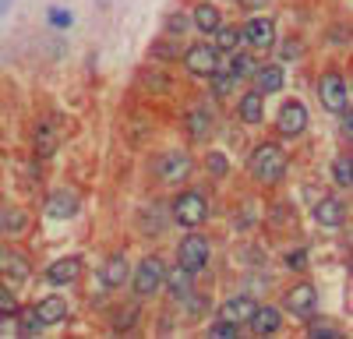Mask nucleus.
I'll return each mask as SVG.
<instances>
[{"mask_svg": "<svg viewBox=\"0 0 353 339\" xmlns=\"http://www.w3.org/2000/svg\"><path fill=\"white\" fill-rule=\"evenodd\" d=\"M286 152L279 145H272V141H265V145H258L248 159V170H251V177L261 181V184H276L286 177Z\"/></svg>", "mask_w": 353, "mask_h": 339, "instance_id": "nucleus-1", "label": "nucleus"}, {"mask_svg": "<svg viewBox=\"0 0 353 339\" xmlns=\"http://www.w3.org/2000/svg\"><path fill=\"white\" fill-rule=\"evenodd\" d=\"M205 216H209V205H205V198H201L198 191L176 194V202H173V219H176V226H184V230H198V226L205 223Z\"/></svg>", "mask_w": 353, "mask_h": 339, "instance_id": "nucleus-2", "label": "nucleus"}, {"mask_svg": "<svg viewBox=\"0 0 353 339\" xmlns=\"http://www.w3.org/2000/svg\"><path fill=\"white\" fill-rule=\"evenodd\" d=\"M176 258H181V269H188L191 276L205 269V262H209V240H205L201 234H191L181 240V247H176Z\"/></svg>", "mask_w": 353, "mask_h": 339, "instance_id": "nucleus-3", "label": "nucleus"}, {"mask_svg": "<svg viewBox=\"0 0 353 339\" xmlns=\"http://www.w3.org/2000/svg\"><path fill=\"white\" fill-rule=\"evenodd\" d=\"M184 64H188V71H191V74H198V78L216 74V71H219V50H216V43L191 46V50L184 53Z\"/></svg>", "mask_w": 353, "mask_h": 339, "instance_id": "nucleus-4", "label": "nucleus"}, {"mask_svg": "<svg viewBox=\"0 0 353 339\" xmlns=\"http://www.w3.org/2000/svg\"><path fill=\"white\" fill-rule=\"evenodd\" d=\"M318 99L325 103V110H332V113L350 110V92H346V81H343L339 74H325V78L318 81Z\"/></svg>", "mask_w": 353, "mask_h": 339, "instance_id": "nucleus-5", "label": "nucleus"}, {"mask_svg": "<svg viewBox=\"0 0 353 339\" xmlns=\"http://www.w3.org/2000/svg\"><path fill=\"white\" fill-rule=\"evenodd\" d=\"M163 262L159 258H145L138 269H134V294L138 297H152L159 287H163Z\"/></svg>", "mask_w": 353, "mask_h": 339, "instance_id": "nucleus-6", "label": "nucleus"}, {"mask_svg": "<svg viewBox=\"0 0 353 339\" xmlns=\"http://www.w3.org/2000/svg\"><path fill=\"white\" fill-rule=\"evenodd\" d=\"M279 134H286V138H297L304 127H307V106L301 103V99H290V103H283V110H279Z\"/></svg>", "mask_w": 353, "mask_h": 339, "instance_id": "nucleus-7", "label": "nucleus"}, {"mask_svg": "<svg viewBox=\"0 0 353 339\" xmlns=\"http://www.w3.org/2000/svg\"><path fill=\"white\" fill-rule=\"evenodd\" d=\"M286 307H290L297 318H311V315H318V290L311 287V282H297V287L286 294Z\"/></svg>", "mask_w": 353, "mask_h": 339, "instance_id": "nucleus-8", "label": "nucleus"}, {"mask_svg": "<svg viewBox=\"0 0 353 339\" xmlns=\"http://www.w3.org/2000/svg\"><path fill=\"white\" fill-rule=\"evenodd\" d=\"M241 39H248L258 53L272 50V43H276V21H272V18H251V21L244 25Z\"/></svg>", "mask_w": 353, "mask_h": 339, "instance_id": "nucleus-9", "label": "nucleus"}, {"mask_svg": "<svg viewBox=\"0 0 353 339\" xmlns=\"http://www.w3.org/2000/svg\"><path fill=\"white\" fill-rule=\"evenodd\" d=\"M81 269H85V262L78 258V254H68V258L53 262L46 269V282H53V287H68V282H74L81 276Z\"/></svg>", "mask_w": 353, "mask_h": 339, "instance_id": "nucleus-10", "label": "nucleus"}, {"mask_svg": "<svg viewBox=\"0 0 353 339\" xmlns=\"http://www.w3.org/2000/svg\"><path fill=\"white\" fill-rule=\"evenodd\" d=\"M314 223L329 226V230H336V226H343V202H339L336 194H325V198H318V205H314Z\"/></svg>", "mask_w": 353, "mask_h": 339, "instance_id": "nucleus-11", "label": "nucleus"}, {"mask_svg": "<svg viewBox=\"0 0 353 339\" xmlns=\"http://www.w3.org/2000/svg\"><path fill=\"white\" fill-rule=\"evenodd\" d=\"M188 174H191L188 152H166V156L159 159V177H163V181H184Z\"/></svg>", "mask_w": 353, "mask_h": 339, "instance_id": "nucleus-12", "label": "nucleus"}, {"mask_svg": "<svg viewBox=\"0 0 353 339\" xmlns=\"http://www.w3.org/2000/svg\"><path fill=\"white\" fill-rule=\"evenodd\" d=\"M254 307H258V300H254V297H248V294L230 297V300L223 304V318H226V322H233V325H241V322H248V318L254 315Z\"/></svg>", "mask_w": 353, "mask_h": 339, "instance_id": "nucleus-13", "label": "nucleus"}, {"mask_svg": "<svg viewBox=\"0 0 353 339\" xmlns=\"http://www.w3.org/2000/svg\"><path fill=\"white\" fill-rule=\"evenodd\" d=\"M32 311H36L39 325H61V322L68 318V304H64L61 297H46V300H39Z\"/></svg>", "mask_w": 353, "mask_h": 339, "instance_id": "nucleus-14", "label": "nucleus"}, {"mask_svg": "<svg viewBox=\"0 0 353 339\" xmlns=\"http://www.w3.org/2000/svg\"><path fill=\"white\" fill-rule=\"evenodd\" d=\"M251 322V329L258 332V336H272V332H279V325H283V315H279V311L276 307H254V315L248 318Z\"/></svg>", "mask_w": 353, "mask_h": 339, "instance_id": "nucleus-15", "label": "nucleus"}, {"mask_svg": "<svg viewBox=\"0 0 353 339\" xmlns=\"http://www.w3.org/2000/svg\"><path fill=\"white\" fill-rule=\"evenodd\" d=\"M46 212H50L53 219H68V216H74V212H78V194H74V191H53Z\"/></svg>", "mask_w": 353, "mask_h": 339, "instance_id": "nucleus-16", "label": "nucleus"}, {"mask_svg": "<svg viewBox=\"0 0 353 339\" xmlns=\"http://www.w3.org/2000/svg\"><path fill=\"white\" fill-rule=\"evenodd\" d=\"M241 121L244 124H261V117H265V96L258 92V89H251L244 99H241Z\"/></svg>", "mask_w": 353, "mask_h": 339, "instance_id": "nucleus-17", "label": "nucleus"}, {"mask_svg": "<svg viewBox=\"0 0 353 339\" xmlns=\"http://www.w3.org/2000/svg\"><path fill=\"white\" fill-rule=\"evenodd\" d=\"M254 81H258V92L261 96L279 92L283 89V68H258L254 71Z\"/></svg>", "mask_w": 353, "mask_h": 339, "instance_id": "nucleus-18", "label": "nucleus"}, {"mask_svg": "<svg viewBox=\"0 0 353 339\" xmlns=\"http://www.w3.org/2000/svg\"><path fill=\"white\" fill-rule=\"evenodd\" d=\"M124 279H128V262H124V254H113L103 269V282L106 287H121Z\"/></svg>", "mask_w": 353, "mask_h": 339, "instance_id": "nucleus-19", "label": "nucleus"}, {"mask_svg": "<svg viewBox=\"0 0 353 339\" xmlns=\"http://www.w3.org/2000/svg\"><path fill=\"white\" fill-rule=\"evenodd\" d=\"M191 21H194V28H201V32H212L223 18H219V8H216V4H198Z\"/></svg>", "mask_w": 353, "mask_h": 339, "instance_id": "nucleus-20", "label": "nucleus"}, {"mask_svg": "<svg viewBox=\"0 0 353 339\" xmlns=\"http://www.w3.org/2000/svg\"><path fill=\"white\" fill-rule=\"evenodd\" d=\"M212 32H216V50H219V53L241 46V28H233V25H223V21H219Z\"/></svg>", "mask_w": 353, "mask_h": 339, "instance_id": "nucleus-21", "label": "nucleus"}, {"mask_svg": "<svg viewBox=\"0 0 353 339\" xmlns=\"http://www.w3.org/2000/svg\"><path fill=\"white\" fill-rule=\"evenodd\" d=\"M209 127H212L209 113H205V110H191V121H188L191 141H205V138H209Z\"/></svg>", "mask_w": 353, "mask_h": 339, "instance_id": "nucleus-22", "label": "nucleus"}, {"mask_svg": "<svg viewBox=\"0 0 353 339\" xmlns=\"http://www.w3.org/2000/svg\"><path fill=\"white\" fill-rule=\"evenodd\" d=\"M163 282L176 294V297H184L191 290V272L188 269H173V272H163Z\"/></svg>", "mask_w": 353, "mask_h": 339, "instance_id": "nucleus-23", "label": "nucleus"}, {"mask_svg": "<svg viewBox=\"0 0 353 339\" xmlns=\"http://www.w3.org/2000/svg\"><path fill=\"white\" fill-rule=\"evenodd\" d=\"M53 149H57V138H53V127H46V124H43V127L36 131V152H39V156H50Z\"/></svg>", "mask_w": 353, "mask_h": 339, "instance_id": "nucleus-24", "label": "nucleus"}, {"mask_svg": "<svg viewBox=\"0 0 353 339\" xmlns=\"http://www.w3.org/2000/svg\"><path fill=\"white\" fill-rule=\"evenodd\" d=\"M0 230L4 234H21L25 230V212H4L0 216Z\"/></svg>", "mask_w": 353, "mask_h": 339, "instance_id": "nucleus-25", "label": "nucleus"}, {"mask_svg": "<svg viewBox=\"0 0 353 339\" xmlns=\"http://www.w3.org/2000/svg\"><path fill=\"white\" fill-rule=\"evenodd\" d=\"M353 163H350V156L346 159H336V166H332V174H336V184L339 187H350L353 184V170H350Z\"/></svg>", "mask_w": 353, "mask_h": 339, "instance_id": "nucleus-26", "label": "nucleus"}, {"mask_svg": "<svg viewBox=\"0 0 353 339\" xmlns=\"http://www.w3.org/2000/svg\"><path fill=\"white\" fill-rule=\"evenodd\" d=\"M18 304H14V294L8 290V282H0V315H14Z\"/></svg>", "mask_w": 353, "mask_h": 339, "instance_id": "nucleus-27", "label": "nucleus"}, {"mask_svg": "<svg viewBox=\"0 0 353 339\" xmlns=\"http://www.w3.org/2000/svg\"><path fill=\"white\" fill-rule=\"evenodd\" d=\"M209 336H216V339H233V336H237V325H233V322H216L212 329H209Z\"/></svg>", "mask_w": 353, "mask_h": 339, "instance_id": "nucleus-28", "label": "nucleus"}, {"mask_svg": "<svg viewBox=\"0 0 353 339\" xmlns=\"http://www.w3.org/2000/svg\"><path fill=\"white\" fill-rule=\"evenodd\" d=\"M209 170H212V177H223L226 170H230L226 156H223V152H212V156H209Z\"/></svg>", "mask_w": 353, "mask_h": 339, "instance_id": "nucleus-29", "label": "nucleus"}, {"mask_svg": "<svg viewBox=\"0 0 353 339\" xmlns=\"http://www.w3.org/2000/svg\"><path fill=\"white\" fill-rule=\"evenodd\" d=\"M50 21H53V28H68V25H71V11L53 8V11H50Z\"/></svg>", "mask_w": 353, "mask_h": 339, "instance_id": "nucleus-30", "label": "nucleus"}, {"mask_svg": "<svg viewBox=\"0 0 353 339\" xmlns=\"http://www.w3.org/2000/svg\"><path fill=\"white\" fill-rule=\"evenodd\" d=\"M286 265H290V269H304V265H307V254H304V251L286 254Z\"/></svg>", "mask_w": 353, "mask_h": 339, "instance_id": "nucleus-31", "label": "nucleus"}, {"mask_svg": "<svg viewBox=\"0 0 353 339\" xmlns=\"http://www.w3.org/2000/svg\"><path fill=\"white\" fill-rule=\"evenodd\" d=\"M311 336H314V339H318V336H321V339H339V332H336L332 325H314Z\"/></svg>", "mask_w": 353, "mask_h": 339, "instance_id": "nucleus-32", "label": "nucleus"}, {"mask_svg": "<svg viewBox=\"0 0 353 339\" xmlns=\"http://www.w3.org/2000/svg\"><path fill=\"white\" fill-rule=\"evenodd\" d=\"M279 56H283V61H293V56H301V43H286Z\"/></svg>", "mask_w": 353, "mask_h": 339, "instance_id": "nucleus-33", "label": "nucleus"}, {"mask_svg": "<svg viewBox=\"0 0 353 339\" xmlns=\"http://www.w3.org/2000/svg\"><path fill=\"white\" fill-rule=\"evenodd\" d=\"M184 28H188V18H181V14H176V18H170V32H176V36H181Z\"/></svg>", "mask_w": 353, "mask_h": 339, "instance_id": "nucleus-34", "label": "nucleus"}, {"mask_svg": "<svg viewBox=\"0 0 353 339\" xmlns=\"http://www.w3.org/2000/svg\"><path fill=\"white\" fill-rule=\"evenodd\" d=\"M241 4H248V8H261V4H269V0H241Z\"/></svg>", "mask_w": 353, "mask_h": 339, "instance_id": "nucleus-35", "label": "nucleus"}, {"mask_svg": "<svg viewBox=\"0 0 353 339\" xmlns=\"http://www.w3.org/2000/svg\"><path fill=\"white\" fill-rule=\"evenodd\" d=\"M8 4H11V0H0V14H4V11H8Z\"/></svg>", "mask_w": 353, "mask_h": 339, "instance_id": "nucleus-36", "label": "nucleus"}, {"mask_svg": "<svg viewBox=\"0 0 353 339\" xmlns=\"http://www.w3.org/2000/svg\"><path fill=\"white\" fill-rule=\"evenodd\" d=\"M0 262H4V254H0Z\"/></svg>", "mask_w": 353, "mask_h": 339, "instance_id": "nucleus-37", "label": "nucleus"}]
</instances>
